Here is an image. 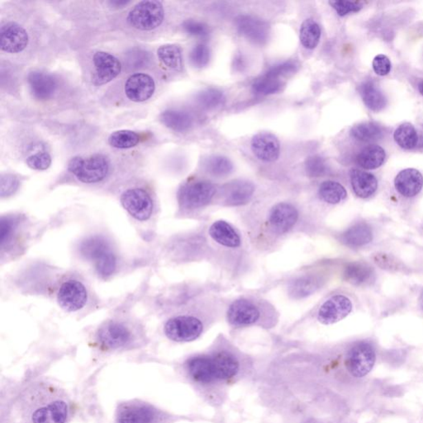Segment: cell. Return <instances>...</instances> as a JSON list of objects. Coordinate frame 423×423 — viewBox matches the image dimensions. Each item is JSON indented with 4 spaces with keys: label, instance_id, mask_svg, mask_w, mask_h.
<instances>
[{
    "label": "cell",
    "instance_id": "obj_1",
    "mask_svg": "<svg viewBox=\"0 0 423 423\" xmlns=\"http://www.w3.org/2000/svg\"><path fill=\"white\" fill-rule=\"evenodd\" d=\"M17 405L23 423H67L71 415L67 393L46 382L28 385Z\"/></svg>",
    "mask_w": 423,
    "mask_h": 423
},
{
    "label": "cell",
    "instance_id": "obj_2",
    "mask_svg": "<svg viewBox=\"0 0 423 423\" xmlns=\"http://www.w3.org/2000/svg\"><path fill=\"white\" fill-rule=\"evenodd\" d=\"M242 368L236 355L219 351L191 357L184 363L183 371L192 384L208 390L231 383L240 376Z\"/></svg>",
    "mask_w": 423,
    "mask_h": 423
},
{
    "label": "cell",
    "instance_id": "obj_3",
    "mask_svg": "<svg viewBox=\"0 0 423 423\" xmlns=\"http://www.w3.org/2000/svg\"><path fill=\"white\" fill-rule=\"evenodd\" d=\"M80 256L92 262L101 278H108L114 273L117 259L109 241L101 236L85 238L79 246Z\"/></svg>",
    "mask_w": 423,
    "mask_h": 423
},
{
    "label": "cell",
    "instance_id": "obj_4",
    "mask_svg": "<svg viewBox=\"0 0 423 423\" xmlns=\"http://www.w3.org/2000/svg\"><path fill=\"white\" fill-rule=\"evenodd\" d=\"M169 414L147 402L133 400L119 404L116 423H170Z\"/></svg>",
    "mask_w": 423,
    "mask_h": 423
},
{
    "label": "cell",
    "instance_id": "obj_5",
    "mask_svg": "<svg viewBox=\"0 0 423 423\" xmlns=\"http://www.w3.org/2000/svg\"><path fill=\"white\" fill-rule=\"evenodd\" d=\"M68 170L82 183L94 184L102 182L108 175L109 163L100 154L86 158L76 157L69 161Z\"/></svg>",
    "mask_w": 423,
    "mask_h": 423
},
{
    "label": "cell",
    "instance_id": "obj_6",
    "mask_svg": "<svg viewBox=\"0 0 423 423\" xmlns=\"http://www.w3.org/2000/svg\"><path fill=\"white\" fill-rule=\"evenodd\" d=\"M164 9L161 2L147 0L135 5L127 16L131 26L142 31H151L158 28L163 22Z\"/></svg>",
    "mask_w": 423,
    "mask_h": 423
},
{
    "label": "cell",
    "instance_id": "obj_7",
    "mask_svg": "<svg viewBox=\"0 0 423 423\" xmlns=\"http://www.w3.org/2000/svg\"><path fill=\"white\" fill-rule=\"evenodd\" d=\"M216 191L215 184L206 180L187 183L180 188L179 203L186 209L202 208L211 202Z\"/></svg>",
    "mask_w": 423,
    "mask_h": 423
},
{
    "label": "cell",
    "instance_id": "obj_8",
    "mask_svg": "<svg viewBox=\"0 0 423 423\" xmlns=\"http://www.w3.org/2000/svg\"><path fill=\"white\" fill-rule=\"evenodd\" d=\"M204 330L200 320L191 316H180L166 323L164 332L175 343H188L199 338Z\"/></svg>",
    "mask_w": 423,
    "mask_h": 423
},
{
    "label": "cell",
    "instance_id": "obj_9",
    "mask_svg": "<svg viewBox=\"0 0 423 423\" xmlns=\"http://www.w3.org/2000/svg\"><path fill=\"white\" fill-rule=\"evenodd\" d=\"M376 359V351L372 345L361 342L348 351L345 367L353 377L362 378L371 372Z\"/></svg>",
    "mask_w": 423,
    "mask_h": 423
},
{
    "label": "cell",
    "instance_id": "obj_10",
    "mask_svg": "<svg viewBox=\"0 0 423 423\" xmlns=\"http://www.w3.org/2000/svg\"><path fill=\"white\" fill-rule=\"evenodd\" d=\"M121 204L129 215L138 221H147L153 213V201L142 188H131L121 196Z\"/></svg>",
    "mask_w": 423,
    "mask_h": 423
},
{
    "label": "cell",
    "instance_id": "obj_11",
    "mask_svg": "<svg viewBox=\"0 0 423 423\" xmlns=\"http://www.w3.org/2000/svg\"><path fill=\"white\" fill-rule=\"evenodd\" d=\"M97 340L105 350H119L129 347L133 343V334L123 324L111 322L98 329Z\"/></svg>",
    "mask_w": 423,
    "mask_h": 423
},
{
    "label": "cell",
    "instance_id": "obj_12",
    "mask_svg": "<svg viewBox=\"0 0 423 423\" xmlns=\"http://www.w3.org/2000/svg\"><path fill=\"white\" fill-rule=\"evenodd\" d=\"M237 30L241 36L257 45H264L270 39V24L254 16L239 15L235 20Z\"/></svg>",
    "mask_w": 423,
    "mask_h": 423
},
{
    "label": "cell",
    "instance_id": "obj_13",
    "mask_svg": "<svg viewBox=\"0 0 423 423\" xmlns=\"http://www.w3.org/2000/svg\"><path fill=\"white\" fill-rule=\"evenodd\" d=\"M87 290L82 283L77 281L64 282L57 293L59 305L67 312L81 310L87 303Z\"/></svg>",
    "mask_w": 423,
    "mask_h": 423
},
{
    "label": "cell",
    "instance_id": "obj_14",
    "mask_svg": "<svg viewBox=\"0 0 423 423\" xmlns=\"http://www.w3.org/2000/svg\"><path fill=\"white\" fill-rule=\"evenodd\" d=\"M350 299L344 295H335L323 303L320 307L318 319L323 325H331L342 321L352 311Z\"/></svg>",
    "mask_w": 423,
    "mask_h": 423
},
{
    "label": "cell",
    "instance_id": "obj_15",
    "mask_svg": "<svg viewBox=\"0 0 423 423\" xmlns=\"http://www.w3.org/2000/svg\"><path fill=\"white\" fill-rule=\"evenodd\" d=\"M93 61L96 67V73L93 77L94 85H102L109 83L122 71L120 61L108 52H96L94 55Z\"/></svg>",
    "mask_w": 423,
    "mask_h": 423
},
{
    "label": "cell",
    "instance_id": "obj_16",
    "mask_svg": "<svg viewBox=\"0 0 423 423\" xmlns=\"http://www.w3.org/2000/svg\"><path fill=\"white\" fill-rule=\"evenodd\" d=\"M30 38L22 26L16 23L3 24L0 30V46L8 53L21 52L28 47Z\"/></svg>",
    "mask_w": 423,
    "mask_h": 423
},
{
    "label": "cell",
    "instance_id": "obj_17",
    "mask_svg": "<svg viewBox=\"0 0 423 423\" xmlns=\"http://www.w3.org/2000/svg\"><path fill=\"white\" fill-rule=\"evenodd\" d=\"M252 153L260 161L274 162L281 154V143L276 135L270 133H260L254 135L250 142Z\"/></svg>",
    "mask_w": 423,
    "mask_h": 423
},
{
    "label": "cell",
    "instance_id": "obj_18",
    "mask_svg": "<svg viewBox=\"0 0 423 423\" xmlns=\"http://www.w3.org/2000/svg\"><path fill=\"white\" fill-rule=\"evenodd\" d=\"M155 89L153 77L147 74H134L127 79L125 93L127 98L133 102H144L153 96Z\"/></svg>",
    "mask_w": 423,
    "mask_h": 423
},
{
    "label": "cell",
    "instance_id": "obj_19",
    "mask_svg": "<svg viewBox=\"0 0 423 423\" xmlns=\"http://www.w3.org/2000/svg\"><path fill=\"white\" fill-rule=\"evenodd\" d=\"M28 83L31 93L36 100L45 101L50 100L57 89V80L47 72L34 71L28 76Z\"/></svg>",
    "mask_w": 423,
    "mask_h": 423
},
{
    "label": "cell",
    "instance_id": "obj_20",
    "mask_svg": "<svg viewBox=\"0 0 423 423\" xmlns=\"http://www.w3.org/2000/svg\"><path fill=\"white\" fill-rule=\"evenodd\" d=\"M299 213L293 205L281 203L275 205L270 212V224L274 231L279 234L285 233L297 223Z\"/></svg>",
    "mask_w": 423,
    "mask_h": 423
},
{
    "label": "cell",
    "instance_id": "obj_21",
    "mask_svg": "<svg viewBox=\"0 0 423 423\" xmlns=\"http://www.w3.org/2000/svg\"><path fill=\"white\" fill-rule=\"evenodd\" d=\"M254 192V184L248 180H233L225 184L224 187V202L229 206H241L249 202L252 198Z\"/></svg>",
    "mask_w": 423,
    "mask_h": 423
},
{
    "label": "cell",
    "instance_id": "obj_22",
    "mask_svg": "<svg viewBox=\"0 0 423 423\" xmlns=\"http://www.w3.org/2000/svg\"><path fill=\"white\" fill-rule=\"evenodd\" d=\"M260 318V312L252 303L240 299L230 306L228 312V322L233 326L250 325Z\"/></svg>",
    "mask_w": 423,
    "mask_h": 423
},
{
    "label": "cell",
    "instance_id": "obj_23",
    "mask_svg": "<svg viewBox=\"0 0 423 423\" xmlns=\"http://www.w3.org/2000/svg\"><path fill=\"white\" fill-rule=\"evenodd\" d=\"M394 186L401 195L412 198L422 191L423 176L416 169H405L397 175L394 180Z\"/></svg>",
    "mask_w": 423,
    "mask_h": 423
},
{
    "label": "cell",
    "instance_id": "obj_24",
    "mask_svg": "<svg viewBox=\"0 0 423 423\" xmlns=\"http://www.w3.org/2000/svg\"><path fill=\"white\" fill-rule=\"evenodd\" d=\"M350 176L353 191L360 198H369L377 191L379 183L373 174L358 169H353Z\"/></svg>",
    "mask_w": 423,
    "mask_h": 423
},
{
    "label": "cell",
    "instance_id": "obj_25",
    "mask_svg": "<svg viewBox=\"0 0 423 423\" xmlns=\"http://www.w3.org/2000/svg\"><path fill=\"white\" fill-rule=\"evenodd\" d=\"M213 240L226 248H235L241 245V238L231 225L225 221H217L209 229Z\"/></svg>",
    "mask_w": 423,
    "mask_h": 423
},
{
    "label": "cell",
    "instance_id": "obj_26",
    "mask_svg": "<svg viewBox=\"0 0 423 423\" xmlns=\"http://www.w3.org/2000/svg\"><path fill=\"white\" fill-rule=\"evenodd\" d=\"M373 239L371 227L367 224L359 223L348 228L342 235V241L352 248H358L367 245Z\"/></svg>",
    "mask_w": 423,
    "mask_h": 423
},
{
    "label": "cell",
    "instance_id": "obj_27",
    "mask_svg": "<svg viewBox=\"0 0 423 423\" xmlns=\"http://www.w3.org/2000/svg\"><path fill=\"white\" fill-rule=\"evenodd\" d=\"M160 120L168 129L178 131V133H184V131L190 130L193 126L191 115L182 110H166L161 114Z\"/></svg>",
    "mask_w": 423,
    "mask_h": 423
},
{
    "label": "cell",
    "instance_id": "obj_28",
    "mask_svg": "<svg viewBox=\"0 0 423 423\" xmlns=\"http://www.w3.org/2000/svg\"><path fill=\"white\" fill-rule=\"evenodd\" d=\"M360 92L365 105L373 112H380L387 105V98L372 81L365 82L361 85Z\"/></svg>",
    "mask_w": 423,
    "mask_h": 423
},
{
    "label": "cell",
    "instance_id": "obj_29",
    "mask_svg": "<svg viewBox=\"0 0 423 423\" xmlns=\"http://www.w3.org/2000/svg\"><path fill=\"white\" fill-rule=\"evenodd\" d=\"M321 284L322 279L317 275H306L291 282L289 293L294 299L306 298L315 293Z\"/></svg>",
    "mask_w": 423,
    "mask_h": 423
},
{
    "label": "cell",
    "instance_id": "obj_30",
    "mask_svg": "<svg viewBox=\"0 0 423 423\" xmlns=\"http://www.w3.org/2000/svg\"><path fill=\"white\" fill-rule=\"evenodd\" d=\"M385 151L378 145L365 147L357 155L356 162L365 170H376L384 163Z\"/></svg>",
    "mask_w": 423,
    "mask_h": 423
},
{
    "label": "cell",
    "instance_id": "obj_31",
    "mask_svg": "<svg viewBox=\"0 0 423 423\" xmlns=\"http://www.w3.org/2000/svg\"><path fill=\"white\" fill-rule=\"evenodd\" d=\"M204 167L207 173L217 178L226 177L234 169L231 160L220 155H213L205 159Z\"/></svg>",
    "mask_w": 423,
    "mask_h": 423
},
{
    "label": "cell",
    "instance_id": "obj_32",
    "mask_svg": "<svg viewBox=\"0 0 423 423\" xmlns=\"http://www.w3.org/2000/svg\"><path fill=\"white\" fill-rule=\"evenodd\" d=\"M344 279L353 285H362L371 281L373 275L371 267L362 263H351L345 267Z\"/></svg>",
    "mask_w": 423,
    "mask_h": 423
},
{
    "label": "cell",
    "instance_id": "obj_33",
    "mask_svg": "<svg viewBox=\"0 0 423 423\" xmlns=\"http://www.w3.org/2000/svg\"><path fill=\"white\" fill-rule=\"evenodd\" d=\"M321 38V28L314 19H306L302 23L299 39L303 47L309 50H314L318 47Z\"/></svg>",
    "mask_w": 423,
    "mask_h": 423
},
{
    "label": "cell",
    "instance_id": "obj_34",
    "mask_svg": "<svg viewBox=\"0 0 423 423\" xmlns=\"http://www.w3.org/2000/svg\"><path fill=\"white\" fill-rule=\"evenodd\" d=\"M318 194L324 202L330 204H338L347 198V192L343 184L338 182L327 180L319 187Z\"/></svg>",
    "mask_w": 423,
    "mask_h": 423
},
{
    "label": "cell",
    "instance_id": "obj_35",
    "mask_svg": "<svg viewBox=\"0 0 423 423\" xmlns=\"http://www.w3.org/2000/svg\"><path fill=\"white\" fill-rule=\"evenodd\" d=\"M195 101L204 110H215L224 105L226 97L219 89L207 88L197 94Z\"/></svg>",
    "mask_w": 423,
    "mask_h": 423
},
{
    "label": "cell",
    "instance_id": "obj_36",
    "mask_svg": "<svg viewBox=\"0 0 423 423\" xmlns=\"http://www.w3.org/2000/svg\"><path fill=\"white\" fill-rule=\"evenodd\" d=\"M394 141L402 149L411 150L417 147L418 135L415 127L406 122L398 126L393 133Z\"/></svg>",
    "mask_w": 423,
    "mask_h": 423
},
{
    "label": "cell",
    "instance_id": "obj_37",
    "mask_svg": "<svg viewBox=\"0 0 423 423\" xmlns=\"http://www.w3.org/2000/svg\"><path fill=\"white\" fill-rule=\"evenodd\" d=\"M158 56L166 67L180 71L183 65L182 52L176 45H164L158 50Z\"/></svg>",
    "mask_w": 423,
    "mask_h": 423
},
{
    "label": "cell",
    "instance_id": "obj_38",
    "mask_svg": "<svg viewBox=\"0 0 423 423\" xmlns=\"http://www.w3.org/2000/svg\"><path fill=\"white\" fill-rule=\"evenodd\" d=\"M353 138L360 142H371L382 137L381 127L376 122H365L352 127L350 131Z\"/></svg>",
    "mask_w": 423,
    "mask_h": 423
},
{
    "label": "cell",
    "instance_id": "obj_39",
    "mask_svg": "<svg viewBox=\"0 0 423 423\" xmlns=\"http://www.w3.org/2000/svg\"><path fill=\"white\" fill-rule=\"evenodd\" d=\"M284 83L277 78L264 76L258 78L252 85L253 92L259 96H270L279 93L282 89Z\"/></svg>",
    "mask_w": 423,
    "mask_h": 423
},
{
    "label": "cell",
    "instance_id": "obj_40",
    "mask_svg": "<svg viewBox=\"0 0 423 423\" xmlns=\"http://www.w3.org/2000/svg\"><path fill=\"white\" fill-rule=\"evenodd\" d=\"M140 138L138 133L130 130L113 131L109 138L110 146L118 149H129L138 144Z\"/></svg>",
    "mask_w": 423,
    "mask_h": 423
},
{
    "label": "cell",
    "instance_id": "obj_41",
    "mask_svg": "<svg viewBox=\"0 0 423 423\" xmlns=\"http://www.w3.org/2000/svg\"><path fill=\"white\" fill-rule=\"evenodd\" d=\"M210 58V49L204 44L196 45L190 53L191 63L196 68L201 69L207 67Z\"/></svg>",
    "mask_w": 423,
    "mask_h": 423
},
{
    "label": "cell",
    "instance_id": "obj_42",
    "mask_svg": "<svg viewBox=\"0 0 423 423\" xmlns=\"http://www.w3.org/2000/svg\"><path fill=\"white\" fill-rule=\"evenodd\" d=\"M305 170L310 177L318 178L327 173V166L324 159L316 155L306 160Z\"/></svg>",
    "mask_w": 423,
    "mask_h": 423
},
{
    "label": "cell",
    "instance_id": "obj_43",
    "mask_svg": "<svg viewBox=\"0 0 423 423\" xmlns=\"http://www.w3.org/2000/svg\"><path fill=\"white\" fill-rule=\"evenodd\" d=\"M182 27L188 35L195 36V38L206 39L209 34L208 27L206 24L195 19L186 20L183 23Z\"/></svg>",
    "mask_w": 423,
    "mask_h": 423
},
{
    "label": "cell",
    "instance_id": "obj_44",
    "mask_svg": "<svg viewBox=\"0 0 423 423\" xmlns=\"http://www.w3.org/2000/svg\"><path fill=\"white\" fill-rule=\"evenodd\" d=\"M126 61L131 68H143L149 64L150 55L149 53L142 50V49H133V50L127 52Z\"/></svg>",
    "mask_w": 423,
    "mask_h": 423
},
{
    "label": "cell",
    "instance_id": "obj_45",
    "mask_svg": "<svg viewBox=\"0 0 423 423\" xmlns=\"http://www.w3.org/2000/svg\"><path fill=\"white\" fill-rule=\"evenodd\" d=\"M298 71V65L292 61H285L271 67L265 74L267 76L282 79V78L292 75Z\"/></svg>",
    "mask_w": 423,
    "mask_h": 423
},
{
    "label": "cell",
    "instance_id": "obj_46",
    "mask_svg": "<svg viewBox=\"0 0 423 423\" xmlns=\"http://www.w3.org/2000/svg\"><path fill=\"white\" fill-rule=\"evenodd\" d=\"M52 158L47 153H39L27 159V165L32 170L45 171L51 166Z\"/></svg>",
    "mask_w": 423,
    "mask_h": 423
},
{
    "label": "cell",
    "instance_id": "obj_47",
    "mask_svg": "<svg viewBox=\"0 0 423 423\" xmlns=\"http://www.w3.org/2000/svg\"><path fill=\"white\" fill-rule=\"evenodd\" d=\"M330 5L339 16H346L350 13H356L362 9V3L351 1H331Z\"/></svg>",
    "mask_w": 423,
    "mask_h": 423
},
{
    "label": "cell",
    "instance_id": "obj_48",
    "mask_svg": "<svg viewBox=\"0 0 423 423\" xmlns=\"http://www.w3.org/2000/svg\"><path fill=\"white\" fill-rule=\"evenodd\" d=\"M19 182L17 177L13 175L7 174L1 176L0 180V191H1V196L7 197L14 194L18 190Z\"/></svg>",
    "mask_w": 423,
    "mask_h": 423
},
{
    "label": "cell",
    "instance_id": "obj_49",
    "mask_svg": "<svg viewBox=\"0 0 423 423\" xmlns=\"http://www.w3.org/2000/svg\"><path fill=\"white\" fill-rule=\"evenodd\" d=\"M373 69L378 76H384L391 72V61L385 55H378L373 60Z\"/></svg>",
    "mask_w": 423,
    "mask_h": 423
},
{
    "label": "cell",
    "instance_id": "obj_50",
    "mask_svg": "<svg viewBox=\"0 0 423 423\" xmlns=\"http://www.w3.org/2000/svg\"><path fill=\"white\" fill-rule=\"evenodd\" d=\"M15 228V223L9 217H2L0 221V241L2 246H5L13 236Z\"/></svg>",
    "mask_w": 423,
    "mask_h": 423
},
{
    "label": "cell",
    "instance_id": "obj_51",
    "mask_svg": "<svg viewBox=\"0 0 423 423\" xmlns=\"http://www.w3.org/2000/svg\"><path fill=\"white\" fill-rule=\"evenodd\" d=\"M111 3H112L113 6H116L117 7H121L123 6H127V3H129V2H111Z\"/></svg>",
    "mask_w": 423,
    "mask_h": 423
},
{
    "label": "cell",
    "instance_id": "obj_52",
    "mask_svg": "<svg viewBox=\"0 0 423 423\" xmlns=\"http://www.w3.org/2000/svg\"><path fill=\"white\" fill-rule=\"evenodd\" d=\"M418 89H419V92H420L422 96H423V81H422L421 83L419 84Z\"/></svg>",
    "mask_w": 423,
    "mask_h": 423
},
{
    "label": "cell",
    "instance_id": "obj_53",
    "mask_svg": "<svg viewBox=\"0 0 423 423\" xmlns=\"http://www.w3.org/2000/svg\"><path fill=\"white\" fill-rule=\"evenodd\" d=\"M422 307H423V299H422Z\"/></svg>",
    "mask_w": 423,
    "mask_h": 423
},
{
    "label": "cell",
    "instance_id": "obj_54",
    "mask_svg": "<svg viewBox=\"0 0 423 423\" xmlns=\"http://www.w3.org/2000/svg\"><path fill=\"white\" fill-rule=\"evenodd\" d=\"M309 423H311V422H309Z\"/></svg>",
    "mask_w": 423,
    "mask_h": 423
}]
</instances>
